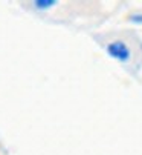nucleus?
<instances>
[{"instance_id":"obj_1","label":"nucleus","mask_w":142,"mask_h":155,"mask_svg":"<svg viewBox=\"0 0 142 155\" xmlns=\"http://www.w3.org/2000/svg\"><path fill=\"white\" fill-rule=\"evenodd\" d=\"M106 51L112 58L121 61V63H125L131 58V51H130L128 45L122 40H113V41L107 43Z\"/></svg>"},{"instance_id":"obj_2","label":"nucleus","mask_w":142,"mask_h":155,"mask_svg":"<svg viewBox=\"0 0 142 155\" xmlns=\"http://www.w3.org/2000/svg\"><path fill=\"white\" fill-rule=\"evenodd\" d=\"M57 5L55 0H37V2H32V6L34 9H38V11H46V9H51Z\"/></svg>"}]
</instances>
